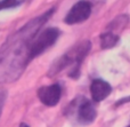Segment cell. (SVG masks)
Instances as JSON below:
<instances>
[{
    "instance_id": "1",
    "label": "cell",
    "mask_w": 130,
    "mask_h": 127,
    "mask_svg": "<svg viewBox=\"0 0 130 127\" xmlns=\"http://www.w3.org/2000/svg\"><path fill=\"white\" fill-rule=\"evenodd\" d=\"M59 36V31L56 27H49L46 29L38 38L36 39V41L33 43L31 49H30V59L40 55L41 53H43L47 48H49L52 45H54L55 41L57 40Z\"/></svg>"
},
{
    "instance_id": "2",
    "label": "cell",
    "mask_w": 130,
    "mask_h": 127,
    "mask_svg": "<svg viewBox=\"0 0 130 127\" xmlns=\"http://www.w3.org/2000/svg\"><path fill=\"white\" fill-rule=\"evenodd\" d=\"M91 14V4L86 0L76 2L67 13L65 17V23L67 24H78L86 21Z\"/></svg>"
},
{
    "instance_id": "3",
    "label": "cell",
    "mask_w": 130,
    "mask_h": 127,
    "mask_svg": "<svg viewBox=\"0 0 130 127\" xmlns=\"http://www.w3.org/2000/svg\"><path fill=\"white\" fill-rule=\"evenodd\" d=\"M62 89L59 85H50V86L41 87L38 92L40 101L47 107H55L61 100Z\"/></svg>"
},
{
    "instance_id": "4",
    "label": "cell",
    "mask_w": 130,
    "mask_h": 127,
    "mask_svg": "<svg viewBox=\"0 0 130 127\" xmlns=\"http://www.w3.org/2000/svg\"><path fill=\"white\" fill-rule=\"evenodd\" d=\"M90 92H91L92 100L95 102H101L105 100L112 92V87L108 82L104 81L102 79H95L91 82L90 86Z\"/></svg>"
},
{
    "instance_id": "5",
    "label": "cell",
    "mask_w": 130,
    "mask_h": 127,
    "mask_svg": "<svg viewBox=\"0 0 130 127\" xmlns=\"http://www.w3.org/2000/svg\"><path fill=\"white\" fill-rule=\"evenodd\" d=\"M79 120L82 121L85 124L91 123L96 118V110H95L94 105L88 101H85L82 104H80L79 108Z\"/></svg>"
},
{
    "instance_id": "6",
    "label": "cell",
    "mask_w": 130,
    "mask_h": 127,
    "mask_svg": "<svg viewBox=\"0 0 130 127\" xmlns=\"http://www.w3.org/2000/svg\"><path fill=\"white\" fill-rule=\"evenodd\" d=\"M118 41H119V37L113 32H105L101 37L102 48H111L117 45Z\"/></svg>"
},
{
    "instance_id": "7",
    "label": "cell",
    "mask_w": 130,
    "mask_h": 127,
    "mask_svg": "<svg viewBox=\"0 0 130 127\" xmlns=\"http://www.w3.org/2000/svg\"><path fill=\"white\" fill-rule=\"evenodd\" d=\"M18 5H20L18 0H0V10L13 8V7H16Z\"/></svg>"
},
{
    "instance_id": "8",
    "label": "cell",
    "mask_w": 130,
    "mask_h": 127,
    "mask_svg": "<svg viewBox=\"0 0 130 127\" xmlns=\"http://www.w3.org/2000/svg\"><path fill=\"white\" fill-rule=\"evenodd\" d=\"M5 98H6V92H0V115H1L2 111V107H4V103H5Z\"/></svg>"
},
{
    "instance_id": "9",
    "label": "cell",
    "mask_w": 130,
    "mask_h": 127,
    "mask_svg": "<svg viewBox=\"0 0 130 127\" xmlns=\"http://www.w3.org/2000/svg\"><path fill=\"white\" fill-rule=\"evenodd\" d=\"M130 101V97H126V98H123V100H120L119 102L117 103V105H120V104H123V103H126V102H129Z\"/></svg>"
},
{
    "instance_id": "10",
    "label": "cell",
    "mask_w": 130,
    "mask_h": 127,
    "mask_svg": "<svg viewBox=\"0 0 130 127\" xmlns=\"http://www.w3.org/2000/svg\"><path fill=\"white\" fill-rule=\"evenodd\" d=\"M20 127H29V126H27L26 124H21V125H20Z\"/></svg>"
},
{
    "instance_id": "11",
    "label": "cell",
    "mask_w": 130,
    "mask_h": 127,
    "mask_svg": "<svg viewBox=\"0 0 130 127\" xmlns=\"http://www.w3.org/2000/svg\"><path fill=\"white\" fill-rule=\"evenodd\" d=\"M129 127H130V126H129Z\"/></svg>"
}]
</instances>
